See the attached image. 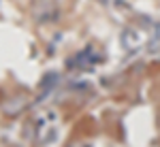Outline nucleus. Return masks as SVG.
I'll use <instances>...</instances> for the list:
<instances>
[{
	"label": "nucleus",
	"mask_w": 160,
	"mask_h": 147,
	"mask_svg": "<svg viewBox=\"0 0 160 147\" xmlns=\"http://www.w3.org/2000/svg\"><path fill=\"white\" fill-rule=\"evenodd\" d=\"M145 41V37L141 34V32H137V30H126L122 34V45L128 51H135V49L141 47V43Z\"/></svg>",
	"instance_id": "1"
},
{
	"label": "nucleus",
	"mask_w": 160,
	"mask_h": 147,
	"mask_svg": "<svg viewBox=\"0 0 160 147\" xmlns=\"http://www.w3.org/2000/svg\"><path fill=\"white\" fill-rule=\"evenodd\" d=\"M22 107H24V100H15V102H13V107H11V105H7L4 111H7V113H13V109H22Z\"/></svg>",
	"instance_id": "2"
}]
</instances>
